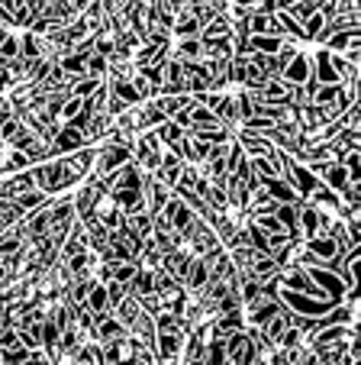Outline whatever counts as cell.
<instances>
[{
    "label": "cell",
    "instance_id": "obj_1",
    "mask_svg": "<svg viewBox=\"0 0 361 365\" xmlns=\"http://www.w3.org/2000/svg\"><path fill=\"white\" fill-rule=\"evenodd\" d=\"M33 178H36V187L46 191L48 197H55V194H62V191H68V187L78 185V178L71 175L65 155H58V159H46V162H39V165H33Z\"/></svg>",
    "mask_w": 361,
    "mask_h": 365
},
{
    "label": "cell",
    "instance_id": "obj_2",
    "mask_svg": "<svg viewBox=\"0 0 361 365\" xmlns=\"http://www.w3.org/2000/svg\"><path fill=\"white\" fill-rule=\"evenodd\" d=\"M278 301L284 304L287 310L300 314V317H323L329 310L335 307L329 297H310V294H300V291H287V288H278Z\"/></svg>",
    "mask_w": 361,
    "mask_h": 365
},
{
    "label": "cell",
    "instance_id": "obj_3",
    "mask_svg": "<svg viewBox=\"0 0 361 365\" xmlns=\"http://www.w3.org/2000/svg\"><path fill=\"white\" fill-rule=\"evenodd\" d=\"M132 159V145H116V143H100L97 145V159H94V175L107 178L116 168H123Z\"/></svg>",
    "mask_w": 361,
    "mask_h": 365
},
{
    "label": "cell",
    "instance_id": "obj_4",
    "mask_svg": "<svg viewBox=\"0 0 361 365\" xmlns=\"http://www.w3.org/2000/svg\"><path fill=\"white\" fill-rule=\"evenodd\" d=\"M162 217L171 223V227H174V233L181 236V242H184V233L191 230V223H194V217H197V214H194V210L181 197H174V194H171V197L164 200V207H162Z\"/></svg>",
    "mask_w": 361,
    "mask_h": 365
},
{
    "label": "cell",
    "instance_id": "obj_5",
    "mask_svg": "<svg viewBox=\"0 0 361 365\" xmlns=\"http://www.w3.org/2000/svg\"><path fill=\"white\" fill-rule=\"evenodd\" d=\"M281 78H284L287 84H307L310 78H313V56H307V52H297V56H293L291 62L284 65Z\"/></svg>",
    "mask_w": 361,
    "mask_h": 365
},
{
    "label": "cell",
    "instance_id": "obj_6",
    "mask_svg": "<svg viewBox=\"0 0 361 365\" xmlns=\"http://www.w3.org/2000/svg\"><path fill=\"white\" fill-rule=\"evenodd\" d=\"M191 259H194V255L187 252L184 246H181V249H174V252H164V255H162V272H168V275L174 278V282H181V284H184L187 269H191Z\"/></svg>",
    "mask_w": 361,
    "mask_h": 365
},
{
    "label": "cell",
    "instance_id": "obj_7",
    "mask_svg": "<svg viewBox=\"0 0 361 365\" xmlns=\"http://www.w3.org/2000/svg\"><path fill=\"white\" fill-rule=\"evenodd\" d=\"M206 282H210V265H206L204 255H194V259H191V269H187V278H184V291L197 297L200 291L206 288Z\"/></svg>",
    "mask_w": 361,
    "mask_h": 365
},
{
    "label": "cell",
    "instance_id": "obj_8",
    "mask_svg": "<svg viewBox=\"0 0 361 365\" xmlns=\"http://www.w3.org/2000/svg\"><path fill=\"white\" fill-rule=\"evenodd\" d=\"M184 339H187V333H177V330L158 333L155 336V359L158 362H162V359H177L181 349H184Z\"/></svg>",
    "mask_w": 361,
    "mask_h": 365
},
{
    "label": "cell",
    "instance_id": "obj_9",
    "mask_svg": "<svg viewBox=\"0 0 361 365\" xmlns=\"http://www.w3.org/2000/svg\"><path fill=\"white\" fill-rule=\"evenodd\" d=\"M110 200H113V204L120 207L126 217H130V214H139V210H145L142 191H132V187H113V191H110Z\"/></svg>",
    "mask_w": 361,
    "mask_h": 365
},
{
    "label": "cell",
    "instance_id": "obj_10",
    "mask_svg": "<svg viewBox=\"0 0 361 365\" xmlns=\"http://www.w3.org/2000/svg\"><path fill=\"white\" fill-rule=\"evenodd\" d=\"M113 126V117H110L107 110H97V113H90V120H88V126H84V143L88 145H100L103 143V136H107V130Z\"/></svg>",
    "mask_w": 361,
    "mask_h": 365
},
{
    "label": "cell",
    "instance_id": "obj_11",
    "mask_svg": "<svg viewBox=\"0 0 361 365\" xmlns=\"http://www.w3.org/2000/svg\"><path fill=\"white\" fill-rule=\"evenodd\" d=\"M297 223H300V240L320 233V207H313L310 200H300L297 204Z\"/></svg>",
    "mask_w": 361,
    "mask_h": 365
},
{
    "label": "cell",
    "instance_id": "obj_12",
    "mask_svg": "<svg viewBox=\"0 0 361 365\" xmlns=\"http://www.w3.org/2000/svg\"><path fill=\"white\" fill-rule=\"evenodd\" d=\"M232 136L239 139V145L246 149L248 159H255V155H271L274 143H268L265 136H255V133H246V130H232Z\"/></svg>",
    "mask_w": 361,
    "mask_h": 365
},
{
    "label": "cell",
    "instance_id": "obj_13",
    "mask_svg": "<svg viewBox=\"0 0 361 365\" xmlns=\"http://www.w3.org/2000/svg\"><path fill=\"white\" fill-rule=\"evenodd\" d=\"M171 58H181V62H197L204 56V46H200V36H187V39H177V46L168 48Z\"/></svg>",
    "mask_w": 361,
    "mask_h": 365
},
{
    "label": "cell",
    "instance_id": "obj_14",
    "mask_svg": "<svg viewBox=\"0 0 361 365\" xmlns=\"http://www.w3.org/2000/svg\"><path fill=\"white\" fill-rule=\"evenodd\" d=\"M313 78L320 84H339V75H335L333 62H329V48L326 46H323L320 52L313 56Z\"/></svg>",
    "mask_w": 361,
    "mask_h": 365
},
{
    "label": "cell",
    "instance_id": "obj_15",
    "mask_svg": "<svg viewBox=\"0 0 361 365\" xmlns=\"http://www.w3.org/2000/svg\"><path fill=\"white\" fill-rule=\"evenodd\" d=\"M84 304H88V310H90V314H94L97 320H100V317H107V314H110L107 284H103V282H94V284H90V294H88V301H84Z\"/></svg>",
    "mask_w": 361,
    "mask_h": 365
},
{
    "label": "cell",
    "instance_id": "obj_16",
    "mask_svg": "<svg viewBox=\"0 0 361 365\" xmlns=\"http://www.w3.org/2000/svg\"><path fill=\"white\" fill-rule=\"evenodd\" d=\"M261 185H265V191L271 194V197L278 200V204H297V200H300V197H297V191H293V187L287 185L284 178H265Z\"/></svg>",
    "mask_w": 361,
    "mask_h": 365
},
{
    "label": "cell",
    "instance_id": "obj_17",
    "mask_svg": "<svg viewBox=\"0 0 361 365\" xmlns=\"http://www.w3.org/2000/svg\"><path fill=\"white\" fill-rule=\"evenodd\" d=\"M204 46L206 62H216V58H229L232 56V39L229 36H216V39H200Z\"/></svg>",
    "mask_w": 361,
    "mask_h": 365
},
{
    "label": "cell",
    "instance_id": "obj_18",
    "mask_svg": "<svg viewBox=\"0 0 361 365\" xmlns=\"http://www.w3.org/2000/svg\"><path fill=\"white\" fill-rule=\"evenodd\" d=\"M48 200V194L46 191H39V187H33V191H26V194H16V197H10V204L16 207V210H20L23 217L26 214H33L36 207H42Z\"/></svg>",
    "mask_w": 361,
    "mask_h": 365
},
{
    "label": "cell",
    "instance_id": "obj_19",
    "mask_svg": "<svg viewBox=\"0 0 361 365\" xmlns=\"http://www.w3.org/2000/svg\"><path fill=\"white\" fill-rule=\"evenodd\" d=\"M116 336H126V327L120 324L113 314H107V317L97 320V336H94V343H110V339H116Z\"/></svg>",
    "mask_w": 361,
    "mask_h": 365
},
{
    "label": "cell",
    "instance_id": "obj_20",
    "mask_svg": "<svg viewBox=\"0 0 361 365\" xmlns=\"http://www.w3.org/2000/svg\"><path fill=\"white\" fill-rule=\"evenodd\" d=\"M300 204V200H297ZM297 204H278V210H274V217H278L281 220V227L287 230V236H291V240H300V223H297Z\"/></svg>",
    "mask_w": 361,
    "mask_h": 365
},
{
    "label": "cell",
    "instance_id": "obj_21",
    "mask_svg": "<svg viewBox=\"0 0 361 365\" xmlns=\"http://www.w3.org/2000/svg\"><path fill=\"white\" fill-rule=\"evenodd\" d=\"M355 42H361V29H342V33H333L323 46L329 48V52H339V56H345L348 46H355Z\"/></svg>",
    "mask_w": 361,
    "mask_h": 365
},
{
    "label": "cell",
    "instance_id": "obj_22",
    "mask_svg": "<svg viewBox=\"0 0 361 365\" xmlns=\"http://www.w3.org/2000/svg\"><path fill=\"white\" fill-rule=\"evenodd\" d=\"M303 242V249H310V252L316 255V259H333L339 249H335V242L329 240L326 233H316V236H307V240H300Z\"/></svg>",
    "mask_w": 361,
    "mask_h": 365
},
{
    "label": "cell",
    "instance_id": "obj_23",
    "mask_svg": "<svg viewBox=\"0 0 361 365\" xmlns=\"http://www.w3.org/2000/svg\"><path fill=\"white\" fill-rule=\"evenodd\" d=\"M110 314H113V317L120 320V324H123L126 330H130V327L136 324V317H139V314H142V307H139V304H136V297H130V294H126L123 301H120L113 310H110Z\"/></svg>",
    "mask_w": 361,
    "mask_h": 365
},
{
    "label": "cell",
    "instance_id": "obj_24",
    "mask_svg": "<svg viewBox=\"0 0 361 365\" xmlns=\"http://www.w3.org/2000/svg\"><path fill=\"white\" fill-rule=\"evenodd\" d=\"M158 139H162V149L168 152H177V145H181V139H184V130L174 123V120H164L162 126H155Z\"/></svg>",
    "mask_w": 361,
    "mask_h": 365
},
{
    "label": "cell",
    "instance_id": "obj_25",
    "mask_svg": "<svg viewBox=\"0 0 361 365\" xmlns=\"http://www.w3.org/2000/svg\"><path fill=\"white\" fill-rule=\"evenodd\" d=\"M171 33L177 36V39H187V36H200V23L194 20L187 10H181V14H174V23H171Z\"/></svg>",
    "mask_w": 361,
    "mask_h": 365
},
{
    "label": "cell",
    "instance_id": "obj_26",
    "mask_svg": "<svg viewBox=\"0 0 361 365\" xmlns=\"http://www.w3.org/2000/svg\"><path fill=\"white\" fill-rule=\"evenodd\" d=\"M107 88H110V94L120 97V101H123L126 107H136V103H142V101H139V94H136V88H132L130 78H120V81H107Z\"/></svg>",
    "mask_w": 361,
    "mask_h": 365
},
{
    "label": "cell",
    "instance_id": "obj_27",
    "mask_svg": "<svg viewBox=\"0 0 361 365\" xmlns=\"http://www.w3.org/2000/svg\"><path fill=\"white\" fill-rule=\"evenodd\" d=\"M248 33L252 36H281L278 23H274V14H252L248 16Z\"/></svg>",
    "mask_w": 361,
    "mask_h": 365
},
{
    "label": "cell",
    "instance_id": "obj_28",
    "mask_svg": "<svg viewBox=\"0 0 361 365\" xmlns=\"http://www.w3.org/2000/svg\"><path fill=\"white\" fill-rule=\"evenodd\" d=\"M20 56L23 58H46V39H42V36H36V33H23Z\"/></svg>",
    "mask_w": 361,
    "mask_h": 365
},
{
    "label": "cell",
    "instance_id": "obj_29",
    "mask_svg": "<svg viewBox=\"0 0 361 365\" xmlns=\"http://www.w3.org/2000/svg\"><path fill=\"white\" fill-rule=\"evenodd\" d=\"M284 42V36H248L246 52H265V56H274Z\"/></svg>",
    "mask_w": 361,
    "mask_h": 365
},
{
    "label": "cell",
    "instance_id": "obj_30",
    "mask_svg": "<svg viewBox=\"0 0 361 365\" xmlns=\"http://www.w3.org/2000/svg\"><path fill=\"white\" fill-rule=\"evenodd\" d=\"M293 91V84H287L284 78H268L265 88L258 91V97H268V101H287Z\"/></svg>",
    "mask_w": 361,
    "mask_h": 365
},
{
    "label": "cell",
    "instance_id": "obj_31",
    "mask_svg": "<svg viewBox=\"0 0 361 365\" xmlns=\"http://www.w3.org/2000/svg\"><path fill=\"white\" fill-rule=\"evenodd\" d=\"M229 33H232L229 14H216L204 29H200V39H216V36H229Z\"/></svg>",
    "mask_w": 361,
    "mask_h": 365
},
{
    "label": "cell",
    "instance_id": "obj_32",
    "mask_svg": "<svg viewBox=\"0 0 361 365\" xmlns=\"http://www.w3.org/2000/svg\"><path fill=\"white\" fill-rule=\"evenodd\" d=\"M29 352L33 349H26L23 343H14V346H7V349H0V365H23L29 359Z\"/></svg>",
    "mask_w": 361,
    "mask_h": 365
},
{
    "label": "cell",
    "instance_id": "obj_33",
    "mask_svg": "<svg viewBox=\"0 0 361 365\" xmlns=\"http://www.w3.org/2000/svg\"><path fill=\"white\" fill-rule=\"evenodd\" d=\"M126 227H130L136 236H142V240H145V236L152 233V214H149V210H139V214H130V217H126Z\"/></svg>",
    "mask_w": 361,
    "mask_h": 365
},
{
    "label": "cell",
    "instance_id": "obj_34",
    "mask_svg": "<svg viewBox=\"0 0 361 365\" xmlns=\"http://www.w3.org/2000/svg\"><path fill=\"white\" fill-rule=\"evenodd\" d=\"M239 126H242V130H246V133H255V136H265V139H268V133L274 130V120L258 117V113H255V117H248L246 123H239Z\"/></svg>",
    "mask_w": 361,
    "mask_h": 365
},
{
    "label": "cell",
    "instance_id": "obj_35",
    "mask_svg": "<svg viewBox=\"0 0 361 365\" xmlns=\"http://www.w3.org/2000/svg\"><path fill=\"white\" fill-rule=\"evenodd\" d=\"M20 56V36L7 33L4 39H0V62H10V58Z\"/></svg>",
    "mask_w": 361,
    "mask_h": 365
},
{
    "label": "cell",
    "instance_id": "obj_36",
    "mask_svg": "<svg viewBox=\"0 0 361 365\" xmlns=\"http://www.w3.org/2000/svg\"><path fill=\"white\" fill-rule=\"evenodd\" d=\"M84 75H88V78H100V81H103V78H107V58L97 56V52H90L88 65H84Z\"/></svg>",
    "mask_w": 361,
    "mask_h": 365
},
{
    "label": "cell",
    "instance_id": "obj_37",
    "mask_svg": "<svg viewBox=\"0 0 361 365\" xmlns=\"http://www.w3.org/2000/svg\"><path fill=\"white\" fill-rule=\"evenodd\" d=\"M307 343V336L297 330V327H287L284 333H281V339H278V346L281 349H300V346Z\"/></svg>",
    "mask_w": 361,
    "mask_h": 365
},
{
    "label": "cell",
    "instance_id": "obj_38",
    "mask_svg": "<svg viewBox=\"0 0 361 365\" xmlns=\"http://www.w3.org/2000/svg\"><path fill=\"white\" fill-rule=\"evenodd\" d=\"M139 272V262H113V282L130 284Z\"/></svg>",
    "mask_w": 361,
    "mask_h": 365
},
{
    "label": "cell",
    "instance_id": "obj_39",
    "mask_svg": "<svg viewBox=\"0 0 361 365\" xmlns=\"http://www.w3.org/2000/svg\"><path fill=\"white\" fill-rule=\"evenodd\" d=\"M316 10H320V7H316V0H297V4H293V7L287 10V14H291L297 23H303L307 16H313Z\"/></svg>",
    "mask_w": 361,
    "mask_h": 365
},
{
    "label": "cell",
    "instance_id": "obj_40",
    "mask_svg": "<svg viewBox=\"0 0 361 365\" xmlns=\"http://www.w3.org/2000/svg\"><path fill=\"white\" fill-rule=\"evenodd\" d=\"M136 304L142 307V314H149V317H155L158 310H162V301H158L155 291H152V294H139V297H136Z\"/></svg>",
    "mask_w": 361,
    "mask_h": 365
},
{
    "label": "cell",
    "instance_id": "obj_41",
    "mask_svg": "<svg viewBox=\"0 0 361 365\" xmlns=\"http://www.w3.org/2000/svg\"><path fill=\"white\" fill-rule=\"evenodd\" d=\"M107 284V297H110V310L116 307V304L126 297V284H120V282H103Z\"/></svg>",
    "mask_w": 361,
    "mask_h": 365
},
{
    "label": "cell",
    "instance_id": "obj_42",
    "mask_svg": "<svg viewBox=\"0 0 361 365\" xmlns=\"http://www.w3.org/2000/svg\"><path fill=\"white\" fill-rule=\"evenodd\" d=\"M20 343V330H16L14 324H7L4 330H0V349H7V346Z\"/></svg>",
    "mask_w": 361,
    "mask_h": 365
},
{
    "label": "cell",
    "instance_id": "obj_43",
    "mask_svg": "<svg viewBox=\"0 0 361 365\" xmlns=\"http://www.w3.org/2000/svg\"><path fill=\"white\" fill-rule=\"evenodd\" d=\"M252 14H274L278 10V0H248L246 4Z\"/></svg>",
    "mask_w": 361,
    "mask_h": 365
},
{
    "label": "cell",
    "instance_id": "obj_44",
    "mask_svg": "<svg viewBox=\"0 0 361 365\" xmlns=\"http://www.w3.org/2000/svg\"><path fill=\"white\" fill-rule=\"evenodd\" d=\"M287 242H291V236L287 233H268V255L278 252V249H284Z\"/></svg>",
    "mask_w": 361,
    "mask_h": 365
},
{
    "label": "cell",
    "instance_id": "obj_45",
    "mask_svg": "<svg viewBox=\"0 0 361 365\" xmlns=\"http://www.w3.org/2000/svg\"><path fill=\"white\" fill-rule=\"evenodd\" d=\"M103 110H107L110 117H120V113L126 110V103L120 101V97H113V94H110V97H107V103H103Z\"/></svg>",
    "mask_w": 361,
    "mask_h": 365
},
{
    "label": "cell",
    "instance_id": "obj_46",
    "mask_svg": "<svg viewBox=\"0 0 361 365\" xmlns=\"http://www.w3.org/2000/svg\"><path fill=\"white\" fill-rule=\"evenodd\" d=\"M78 110H81V101H78V97H68V101L62 103V123H65V120L75 117Z\"/></svg>",
    "mask_w": 361,
    "mask_h": 365
},
{
    "label": "cell",
    "instance_id": "obj_47",
    "mask_svg": "<svg viewBox=\"0 0 361 365\" xmlns=\"http://www.w3.org/2000/svg\"><path fill=\"white\" fill-rule=\"evenodd\" d=\"M23 365H52V362H48L46 349H33V352H29V359H26Z\"/></svg>",
    "mask_w": 361,
    "mask_h": 365
},
{
    "label": "cell",
    "instance_id": "obj_48",
    "mask_svg": "<svg viewBox=\"0 0 361 365\" xmlns=\"http://www.w3.org/2000/svg\"><path fill=\"white\" fill-rule=\"evenodd\" d=\"M7 117H10V101H4V97H0V123H4Z\"/></svg>",
    "mask_w": 361,
    "mask_h": 365
},
{
    "label": "cell",
    "instance_id": "obj_49",
    "mask_svg": "<svg viewBox=\"0 0 361 365\" xmlns=\"http://www.w3.org/2000/svg\"><path fill=\"white\" fill-rule=\"evenodd\" d=\"M229 4H242V7H246V4H248V0H229Z\"/></svg>",
    "mask_w": 361,
    "mask_h": 365
},
{
    "label": "cell",
    "instance_id": "obj_50",
    "mask_svg": "<svg viewBox=\"0 0 361 365\" xmlns=\"http://www.w3.org/2000/svg\"><path fill=\"white\" fill-rule=\"evenodd\" d=\"M0 152H4V143H0Z\"/></svg>",
    "mask_w": 361,
    "mask_h": 365
}]
</instances>
